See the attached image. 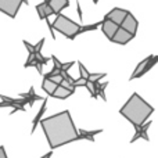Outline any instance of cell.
I'll return each instance as SVG.
<instances>
[{
    "label": "cell",
    "instance_id": "obj_1",
    "mask_svg": "<svg viewBox=\"0 0 158 158\" xmlns=\"http://www.w3.org/2000/svg\"><path fill=\"white\" fill-rule=\"evenodd\" d=\"M40 125L52 150L81 140L79 132L68 110L44 118L40 121Z\"/></svg>",
    "mask_w": 158,
    "mask_h": 158
},
{
    "label": "cell",
    "instance_id": "obj_2",
    "mask_svg": "<svg viewBox=\"0 0 158 158\" xmlns=\"http://www.w3.org/2000/svg\"><path fill=\"white\" fill-rule=\"evenodd\" d=\"M153 106H150L137 93H133L119 110V114L133 125L135 132H139L142 129V125L147 122V119L153 115Z\"/></svg>",
    "mask_w": 158,
    "mask_h": 158
},
{
    "label": "cell",
    "instance_id": "obj_3",
    "mask_svg": "<svg viewBox=\"0 0 158 158\" xmlns=\"http://www.w3.org/2000/svg\"><path fill=\"white\" fill-rule=\"evenodd\" d=\"M53 24V29L60 32L61 35H64L67 39L69 40H74L78 35H81V27L82 24H77L74 19L68 18L64 14H58L56 15V19Z\"/></svg>",
    "mask_w": 158,
    "mask_h": 158
},
{
    "label": "cell",
    "instance_id": "obj_4",
    "mask_svg": "<svg viewBox=\"0 0 158 158\" xmlns=\"http://www.w3.org/2000/svg\"><path fill=\"white\" fill-rule=\"evenodd\" d=\"M22 3L28 4L29 2L28 0H0V11L8 15L10 18H15Z\"/></svg>",
    "mask_w": 158,
    "mask_h": 158
},
{
    "label": "cell",
    "instance_id": "obj_5",
    "mask_svg": "<svg viewBox=\"0 0 158 158\" xmlns=\"http://www.w3.org/2000/svg\"><path fill=\"white\" fill-rule=\"evenodd\" d=\"M128 14H129L128 10H123V8H121V7H114L111 11H110V13L106 14V17H104V18L110 19V21L115 22V24H118L121 27V24L123 22V19L126 18V15H128Z\"/></svg>",
    "mask_w": 158,
    "mask_h": 158
},
{
    "label": "cell",
    "instance_id": "obj_6",
    "mask_svg": "<svg viewBox=\"0 0 158 158\" xmlns=\"http://www.w3.org/2000/svg\"><path fill=\"white\" fill-rule=\"evenodd\" d=\"M133 38L135 36L132 35V33H129L128 31H125L123 28L119 27V29L117 31V33L112 36L111 42H114V43H117V44H122V46H125V44H128Z\"/></svg>",
    "mask_w": 158,
    "mask_h": 158
},
{
    "label": "cell",
    "instance_id": "obj_7",
    "mask_svg": "<svg viewBox=\"0 0 158 158\" xmlns=\"http://www.w3.org/2000/svg\"><path fill=\"white\" fill-rule=\"evenodd\" d=\"M137 27H139V22H137V19L135 18V15L129 11V14L126 15V18L123 19V22L121 24V28H123L125 31H128L129 33H132V35H136L137 32Z\"/></svg>",
    "mask_w": 158,
    "mask_h": 158
},
{
    "label": "cell",
    "instance_id": "obj_8",
    "mask_svg": "<svg viewBox=\"0 0 158 158\" xmlns=\"http://www.w3.org/2000/svg\"><path fill=\"white\" fill-rule=\"evenodd\" d=\"M119 29V25L115 24V22L110 21V19H103V22H101V31H103V33L107 36V39L108 40H111L112 36L117 33V31Z\"/></svg>",
    "mask_w": 158,
    "mask_h": 158
},
{
    "label": "cell",
    "instance_id": "obj_9",
    "mask_svg": "<svg viewBox=\"0 0 158 158\" xmlns=\"http://www.w3.org/2000/svg\"><path fill=\"white\" fill-rule=\"evenodd\" d=\"M75 93V89H67V87L61 86V85H58L57 87H56L54 93L52 94V97L54 98H60V100H65V98H68L69 96H72Z\"/></svg>",
    "mask_w": 158,
    "mask_h": 158
},
{
    "label": "cell",
    "instance_id": "obj_10",
    "mask_svg": "<svg viewBox=\"0 0 158 158\" xmlns=\"http://www.w3.org/2000/svg\"><path fill=\"white\" fill-rule=\"evenodd\" d=\"M49 4L53 8L54 15H58V14H61V11L64 8H67L69 6V2L68 0H49Z\"/></svg>",
    "mask_w": 158,
    "mask_h": 158
},
{
    "label": "cell",
    "instance_id": "obj_11",
    "mask_svg": "<svg viewBox=\"0 0 158 158\" xmlns=\"http://www.w3.org/2000/svg\"><path fill=\"white\" fill-rule=\"evenodd\" d=\"M19 97H21V98H25V100H27V103L29 104V106H32V104H33V101H43V100H44V98L42 97V96L36 94V93H35V90H33V87H31V89H29V92H27V93H22V94H19Z\"/></svg>",
    "mask_w": 158,
    "mask_h": 158
},
{
    "label": "cell",
    "instance_id": "obj_12",
    "mask_svg": "<svg viewBox=\"0 0 158 158\" xmlns=\"http://www.w3.org/2000/svg\"><path fill=\"white\" fill-rule=\"evenodd\" d=\"M46 108H47V98H44L43 100V104H42V107H40V110H39V112L36 114V117L33 118V121H32V131H31V133H33L35 132V128L40 123V121H42V117H43V114H44V111H46Z\"/></svg>",
    "mask_w": 158,
    "mask_h": 158
},
{
    "label": "cell",
    "instance_id": "obj_13",
    "mask_svg": "<svg viewBox=\"0 0 158 158\" xmlns=\"http://www.w3.org/2000/svg\"><path fill=\"white\" fill-rule=\"evenodd\" d=\"M148 60H150V56H148V57H146L144 60H142L139 64H137V67L135 68L133 74L131 75V81H133V79H136V78H139V77H143V69H144L146 64L148 63Z\"/></svg>",
    "mask_w": 158,
    "mask_h": 158
},
{
    "label": "cell",
    "instance_id": "obj_14",
    "mask_svg": "<svg viewBox=\"0 0 158 158\" xmlns=\"http://www.w3.org/2000/svg\"><path fill=\"white\" fill-rule=\"evenodd\" d=\"M103 129H97V131H85V129H79V137L81 139H86L90 142H94V136L101 133Z\"/></svg>",
    "mask_w": 158,
    "mask_h": 158
},
{
    "label": "cell",
    "instance_id": "obj_15",
    "mask_svg": "<svg viewBox=\"0 0 158 158\" xmlns=\"http://www.w3.org/2000/svg\"><path fill=\"white\" fill-rule=\"evenodd\" d=\"M58 85H56L54 82H52L50 79H44L43 78V82H42V90H43L46 94L52 96L53 93H54V90H56V87Z\"/></svg>",
    "mask_w": 158,
    "mask_h": 158
},
{
    "label": "cell",
    "instance_id": "obj_16",
    "mask_svg": "<svg viewBox=\"0 0 158 158\" xmlns=\"http://www.w3.org/2000/svg\"><path fill=\"white\" fill-rule=\"evenodd\" d=\"M108 86V82H104V83H100V82H97L96 83V92H97V96H100L101 98H103L104 101H107V97H106V87Z\"/></svg>",
    "mask_w": 158,
    "mask_h": 158
},
{
    "label": "cell",
    "instance_id": "obj_17",
    "mask_svg": "<svg viewBox=\"0 0 158 158\" xmlns=\"http://www.w3.org/2000/svg\"><path fill=\"white\" fill-rule=\"evenodd\" d=\"M106 77H107L106 72H97V74H92V72H90L89 77H87V81L93 82V83H97L100 79H103V78H106Z\"/></svg>",
    "mask_w": 158,
    "mask_h": 158
},
{
    "label": "cell",
    "instance_id": "obj_18",
    "mask_svg": "<svg viewBox=\"0 0 158 158\" xmlns=\"http://www.w3.org/2000/svg\"><path fill=\"white\" fill-rule=\"evenodd\" d=\"M158 63V56H150V60H148V63L146 64V67H144V69H143V75L146 74V72H148L151 68H153L154 65Z\"/></svg>",
    "mask_w": 158,
    "mask_h": 158
},
{
    "label": "cell",
    "instance_id": "obj_19",
    "mask_svg": "<svg viewBox=\"0 0 158 158\" xmlns=\"http://www.w3.org/2000/svg\"><path fill=\"white\" fill-rule=\"evenodd\" d=\"M101 22H103V21L96 22V24H92V25H83V24H82V27H81V33L89 32V31H96L98 27H101Z\"/></svg>",
    "mask_w": 158,
    "mask_h": 158
},
{
    "label": "cell",
    "instance_id": "obj_20",
    "mask_svg": "<svg viewBox=\"0 0 158 158\" xmlns=\"http://www.w3.org/2000/svg\"><path fill=\"white\" fill-rule=\"evenodd\" d=\"M36 65H38V61H36V58H35V53L28 54L27 63L24 64V68H29V67H36Z\"/></svg>",
    "mask_w": 158,
    "mask_h": 158
},
{
    "label": "cell",
    "instance_id": "obj_21",
    "mask_svg": "<svg viewBox=\"0 0 158 158\" xmlns=\"http://www.w3.org/2000/svg\"><path fill=\"white\" fill-rule=\"evenodd\" d=\"M86 87L87 90H89V93H90V96H92L93 98H97V92H96V83H93V82H89L87 81V83H86Z\"/></svg>",
    "mask_w": 158,
    "mask_h": 158
},
{
    "label": "cell",
    "instance_id": "obj_22",
    "mask_svg": "<svg viewBox=\"0 0 158 158\" xmlns=\"http://www.w3.org/2000/svg\"><path fill=\"white\" fill-rule=\"evenodd\" d=\"M47 3H49V2H43V3H40V4L36 6V11H38L39 18H40V19H44V8H46Z\"/></svg>",
    "mask_w": 158,
    "mask_h": 158
},
{
    "label": "cell",
    "instance_id": "obj_23",
    "mask_svg": "<svg viewBox=\"0 0 158 158\" xmlns=\"http://www.w3.org/2000/svg\"><path fill=\"white\" fill-rule=\"evenodd\" d=\"M35 58H36V61H38V64H40L42 67H43L44 64L49 63V60H52V58L43 57V56H42V53H35Z\"/></svg>",
    "mask_w": 158,
    "mask_h": 158
},
{
    "label": "cell",
    "instance_id": "obj_24",
    "mask_svg": "<svg viewBox=\"0 0 158 158\" xmlns=\"http://www.w3.org/2000/svg\"><path fill=\"white\" fill-rule=\"evenodd\" d=\"M78 65H79V74H81V78L87 79V77H89V74H90V72L87 71V69H86V67H85L82 63H78Z\"/></svg>",
    "mask_w": 158,
    "mask_h": 158
},
{
    "label": "cell",
    "instance_id": "obj_25",
    "mask_svg": "<svg viewBox=\"0 0 158 158\" xmlns=\"http://www.w3.org/2000/svg\"><path fill=\"white\" fill-rule=\"evenodd\" d=\"M50 81L54 82L56 85H61V82L64 81V77H63V74H57V75H54V77L50 78Z\"/></svg>",
    "mask_w": 158,
    "mask_h": 158
},
{
    "label": "cell",
    "instance_id": "obj_26",
    "mask_svg": "<svg viewBox=\"0 0 158 158\" xmlns=\"http://www.w3.org/2000/svg\"><path fill=\"white\" fill-rule=\"evenodd\" d=\"M75 65V61H69V63H63L61 64V71H67L68 72L69 68H72V67Z\"/></svg>",
    "mask_w": 158,
    "mask_h": 158
},
{
    "label": "cell",
    "instance_id": "obj_27",
    "mask_svg": "<svg viewBox=\"0 0 158 158\" xmlns=\"http://www.w3.org/2000/svg\"><path fill=\"white\" fill-rule=\"evenodd\" d=\"M86 83H87V79L79 77V79H77V81L74 82V87H78V86H86Z\"/></svg>",
    "mask_w": 158,
    "mask_h": 158
},
{
    "label": "cell",
    "instance_id": "obj_28",
    "mask_svg": "<svg viewBox=\"0 0 158 158\" xmlns=\"http://www.w3.org/2000/svg\"><path fill=\"white\" fill-rule=\"evenodd\" d=\"M24 46L27 47L28 54H32V53H35V46H33V44H31L28 40H24Z\"/></svg>",
    "mask_w": 158,
    "mask_h": 158
},
{
    "label": "cell",
    "instance_id": "obj_29",
    "mask_svg": "<svg viewBox=\"0 0 158 158\" xmlns=\"http://www.w3.org/2000/svg\"><path fill=\"white\" fill-rule=\"evenodd\" d=\"M44 44V39H40L38 43L35 44V53H42V47Z\"/></svg>",
    "mask_w": 158,
    "mask_h": 158
},
{
    "label": "cell",
    "instance_id": "obj_30",
    "mask_svg": "<svg viewBox=\"0 0 158 158\" xmlns=\"http://www.w3.org/2000/svg\"><path fill=\"white\" fill-rule=\"evenodd\" d=\"M50 58H52V61L54 63V65H56V67H60V68H61V64H63V63H61V61L58 60V58L56 57V56H52Z\"/></svg>",
    "mask_w": 158,
    "mask_h": 158
},
{
    "label": "cell",
    "instance_id": "obj_31",
    "mask_svg": "<svg viewBox=\"0 0 158 158\" xmlns=\"http://www.w3.org/2000/svg\"><path fill=\"white\" fill-rule=\"evenodd\" d=\"M0 158H8L7 153H6V148L3 146H0Z\"/></svg>",
    "mask_w": 158,
    "mask_h": 158
},
{
    "label": "cell",
    "instance_id": "obj_32",
    "mask_svg": "<svg viewBox=\"0 0 158 158\" xmlns=\"http://www.w3.org/2000/svg\"><path fill=\"white\" fill-rule=\"evenodd\" d=\"M77 11H78L79 19H81V22H82V10H81V6H79V0H77Z\"/></svg>",
    "mask_w": 158,
    "mask_h": 158
},
{
    "label": "cell",
    "instance_id": "obj_33",
    "mask_svg": "<svg viewBox=\"0 0 158 158\" xmlns=\"http://www.w3.org/2000/svg\"><path fill=\"white\" fill-rule=\"evenodd\" d=\"M52 156H53V151H49V153H46L43 157H40V158H50Z\"/></svg>",
    "mask_w": 158,
    "mask_h": 158
},
{
    "label": "cell",
    "instance_id": "obj_34",
    "mask_svg": "<svg viewBox=\"0 0 158 158\" xmlns=\"http://www.w3.org/2000/svg\"><path fill=\"white\" fill-rule=\"evenodd\" d=\"M93 3H94V4H97V3H98V0H93Z\"/></svg>",
    "mask_w": 158,
    "mask_h": 158
},
{
    "label": "cell",
    "instance_id": "obj_35",
    "mask_svg": "<svg viewBox=\"0 0 158 158\" xmlns=\"http://www.w3.org/2000/svg\"><path fill=\"white\" fill-rule=\"evenodd\" d=\"M43 2H49V0H43Z\"/></svg>",
    "mask_w": 158,
    "mask_h": 158
}]
</instances>
